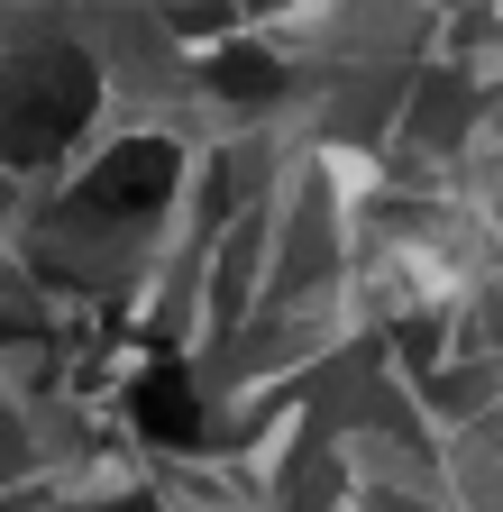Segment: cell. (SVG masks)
<instances>
[{"mask_svg": "<svg viewBox=\"0 0 503 512\" xmlns=\"http://www.w3.org/2000/svg\"><path fill=\"white\" fill-rule=\"evenodd\" d=\"M129 412H138V430H156V439H193V384H183V366H147V384L129 394Z\"/></svg>", "mask_w": 503, "mask_h": 512, "instance_id": "1", "label": "cell"}]
</instances>
